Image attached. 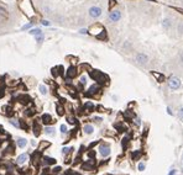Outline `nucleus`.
<instances>
[{
    "label": "nucleus",
    "instance_id": "36",
    "mask_svg": "<svg viewBox=\"0 0 183 175\" xmlns=\"http://www.w3.org/2000/svg\"><path fill=\"white\" fill-rule=\"evenodd\" d=\"M4 96V88L0 89V97H3Z\"/></svg>",
    "mask_w": 183,
    "mask_h": 175
},
{
    "label": "nucleus",
    "instance_id": "1",
    "mask_svg": "<svg viewBox=\"0 0 183 175\" xmlns=\"http://www.w3.org/2000/svg\"><path fill=\"white\" fill-rule=\"evenodd\" d=\"M88 14H89V16L92 19H98V18H100L102 16L103 10H102V7H99V6H90Z\"/></svg>",
    "mask_w": 183,
    "mask_h": 175
},
{
    "label": "nucleus",
    "instance_id": "17",
    "mask_svg": "<svg viewBox=\"0 0 183 175\" xmlns=\"http://www.w3.org/2000/svg\"><path fill=\"white\" fill-rule=\"evenodd\" d=\"M41 33H42V31H41L40 29H32V30H30V35L37 36V35H41Z\"/></svg>",
    "mask_w": 183,
    "mask_h": 175
},
{
    "label": "nucleus",
    "instance_id": "12",
    "mask_svg": "<svg viewBox=\"0 0 183 175\" xmlns=\"http://www.w3.org/2000/svg\"><path fill=\"white\" fill-rule=\"evenodd\" d=\"M93 164H94V162H93V160H90V162H88V163H84V164H83L82 168L84 169V170H90V169H92V166H93Z\"/></svg>",
    "mask_w": 183,
    "mask_h": 175
},
{
    "label": "nucleus",
    "instance_id": "34",
    "mask_svg": "<svg viewBox=\"0 0 183 175\" xmlns=\"http://www.w3.org/2000/svg\"><path fill=\"white\" fill-rule=\"evenodd\" d=\"M126 143H128V138H124V141H122V147H126Z\"/></svg>",
    "mask_w": 183,
    "mask_h": 175
},
{
    "label": "nucleus",
    "instance_id": "13",
    "mask_svg": "<svg viewBox=\"0 0 183 175\" xmlns=\"http://www.w3.org/2000/svg\"><path fill=\"white\" fill-rule=\"evenodd\" d=\"M51 121H52V119H51V116H49L48 113H45V115L42 116V122H44V123L47 124V123H49Z\"/></svg>",
    "mask_w": 183,
    "mask_h": 175
},
{
    "label": "nucleus",
    "instance_id": "14",
    "mask_svg": "<svg viewBox=\"0 0 183 175\" xmlns=\"http://www.w3.org/2000/svg\"><path fill=\"white\" fill-rule=\"evenodd\" d=\"M162 26H163V29L168 30V29L171 27V21H170L168 19H165V20L162 21Z\"/></svg>",
    "mask_w": 183,
    "mask_h": 175
},
{
    "label": "nucleus",
    "instance_id": "21",
    "mask_svg": "<svg viewBox=\"0 0 183 175\" xmlns=\"http://www.w3.org/2000/svg\"><path fill=\"white\" fill-rule=\"evenodd\" d=\"M36 41H37V43H41V42H42V41H44V35H42V33L36 36Z\"/></svg>",
    "mask_w": 183,
    "mask_h": 175
},
{
    "label": "nucleus",
    "instance_id": "2",
    "mask_svg": "<svg viewBox=\"0 0 183 175\" xmlns=\"http://www.w3.org/2000/svg\"><path fill=\"white\" fill-rule=\"evenodd\" d=\"M168 88L172 90H177L181 88V79L177 77H171L168 79Z\"/></svg>",
    "mask_w": 183,
    "mask_h": 175
},
{
    "label": "nucleus",
    "instance_id": "22",
    "mask_svg": "<svg viewBox=\"0 0 183 175\" xmlns=\"http://www.w3.org/2000/svg\"><path fill=\"white\" fill-rule=\"evenodd\" d=\"M177 116H178V119H179V120L183 122V109H179V110H178Z\"/></svg>",
    "mask_w": 183,
    "mask_h": 175
},
{
    "label": "nucleus",
    "instance_id": "3",
    "mask_svg": "<svg viewBox=\"0 0 183 175\" xmlns=\"http://www.w3.org/2000/svg\"><path fill=\"white\" fill-rule=\"evenodd\" d=\"M135 59H136V62H137L140 65H145V64L148 63V57H147L146 53H137Z\"/></svg>",
    "mask_w": 183,
    "mask_h": 175
},
{
    "label": "nucleus",
    "instance_id": "33",
    "mask_svg": "<svg viewBox=\"0 0 183 175\" xmlns=\"http://www.w3.org/2000/svg\"><path fill=\"white\" fill-rule=\"evenodd\" d=\"M71 149H72V148H63V153L66 154V153H68V152H71Z\"/></svg>",
    "mask_w": 183,
    "mask_h": 175
},
{
    "label": "nucleus",
    "instance_id": "23",
    "mask_svg": "<svg viewBox=\"0 0 183 175\" xmlns=\"http://www.w3.org/2000/svg\"><path fill=\"white\" fill-rule=\"evenodd\" d=\"M57 113L60 115V116L63 115V109H62V106H57Z\"/></svg>",
    "mask_w": 183,
    "mask_h": 175
},
{
    "label": "nucleus",
    "instance_id": "8",
    "mask_svg": "<svg viewBox=\"0 0 183 175\" xmlns=\"http://www.w3.org/2000/svg\"><path fill=\"white\" fill-rule=\"evenodd\" d=\"M83 130H84V133H87V135H92V133L94 132V127L92 126V124H86Z\"/></svg>",
    "mask_w": 183,
    "mask_h": 175
},
{
    "label": "nucleus",
    "instance_id": "6",
    "mask_svg": "<svg viewBox=\"0 0 183 175\" xmlns=\"http://www.w3.org/2000/svg\"><path fill=\"white\" fill-rule=\"evenodd\" d=\"M99 152H100V154L103 157H108L110 154V148L109 146H105V144H102L100 147H99Z\"/></svg>",
    "mask_w": 183,
    "mask_h": 175
},
{
    "label": "nucleus",
    "instance_id": "4",
    "mask_svg": "<svg viewBox=\"0 0 183 175\" xmlns=\"http://www.w3.org/2000/svg\"><path fill=\"white\" fill-rule=\"evenodd\" d=\"M121 19V11L120 10H113L109 14V20L111 22H118Z\"/></svg>",
    "mask_w": 183,
    "mask_h": 175
},
{
    "label": "nucleus",
    "instance_id": "10",
    "mask_svg": "<svg viewBox=\"0 0 183 175\" xmlns=\"http://www.w3.org/2000/svg\"><path fill=\"white\" fill-rule=\"evenodd\" d=\"M26 160H27V154H21V155L18 157V163L19 164H24Z\"/></svg>",
    "mask_w": 183,
    "mask_h": 175
},
{
    "label": "nucleus",
    "instance_id": "40",
    "mask_svg": "<svg viewBox=\"0 0 183 175\" xmlns=\"http://www.w3.org/2000/svg\"><path fill=\"white\" fill-rule=\"evenodd\" d=\"M181 63H183V53L181 54Z\"/></svg>",
    "mask_w": 183,
    "mask_h": 175
},
{
    "label": "nucleus",
    "instance_id": "25",
    "mask_svg": "<svg viewBox=\"0 0 183 175\" xmlns=\"http://www.w3.org/2000/svg\"><path fill=\"white\" fill-rule=\"evenodd\" d=\"M139 170H140V171L145 170V164H144V163H140V164H139Z\"/></svg>",
    "mask_w": 183,
    "mask_h": 175
},
{
    "label": "nucleus",
    "instance_id": "26",
    "mask_svg": "<svg viewBox=\"0 0 183 175\" xmlns=\"http://www.w3.org/2000/svg\"><path fill=\"white\" fill-rule=\"evenodd\" d=\"M178 31H179L181 33H183V22H181V23L178 25Z\"/></svg>",
    "mask_w": 183,
    "mask_h": 175
},
{
    "label": "nucleus",
    "instance_id": "19",
    "mask_svg": "<svg viewBox=\"0 0 183 175\" xmlns=\"http://www.w3.org/2000/svg\"><path fill=\"white\" fill-rule=\"evenodd\" d=\"M45 162H46L47 164H55V163H56V160L53 159V158H48V157L45 158Z\"/></svg>",
    "mask_w": 183,
    "mask_h": 175
},
{
    "label": "nucleus",
    "instance_id": "18",
    "mask_svg": "<svg viewBox=\"0 0 183 175\" xmlns=\"http://www.w3.org/2000/svg\"><path fill=\"white\" fill-rule=\"evenodd\" d=\"M40 91H41V94H42V95H46L47 94V89H46V86L45 85H40Z\"/></svg>",
    "mask_w": 183,
    "mask_h": 175
},
{
    "label": "nucleus",
    "instance_id": "32",
    "mask_svg": "<svg viewBox=\"0 0 183 175\" xmlns=\"http://www.w3.org/2000/svg\"><path fill=\"white\" fill-rule=\"evenodd\" d=\"M58 171H61V166H56L55 170H53V173H55V174H56V173H58Z\"/></svg>",
    "mask_w": 183,
    "mask_h": 175
},
{
    "label": "nucleus",
    "instance_id": "9",
    "mask_svg": "<svg viewBox=\"0 0 183 175\" xmlns=\"http://www.w3.org/2000/svg\"><path fill=\"white\" fill-rule=\"evenodd\" d=\"M152 75L157 79V81H160V83H162L163 80H165V75L163 74H160V73H156V72H152Z\"/></svg>",
    "mask_w": 183,
    "mask_h": 175
},
{
    "label": "nucleus",
    "instance_id": "39",
    "mask_svg": "<svg viewBox=\"0 0 183 175\" xmlns=\"http://www.w3.org/2000/svg\"><path fill=\"white\" fill-rule=\"evenodd\" d=\"M174 174H176V170H171L168 175H174Z\"/></svg>",
    "mask_w": 183,
    "mask_h": 175
},
{
    "label": "nucleus",
    "instance_id": "11",
    "mask_svg": "<svg viewBox=\"0 0 183 175\" xmlns=\"http://www.w3.org/2000/svg\"><path fill=\"white\" fill-rule=\"evenodd\" d=\"M26 144H27V141L25 139V138H19V139H18V146H19L20 148L26 147Z\"/></svg>",
    "mask_w": 183,
    "mask_h": 175
},
{
    "label": "nucleus",
    "instance_id": "29",
    "mask_svg": "<svg viewBox=\"0 0 183 175\" xmlns=\"http://www.w3.org/2000/svg\"><path fill=\"white\" fill-rule=\"evenodd\" d=\"M32 27V25L31 23H27V25H25V26L22 27V30H27V29H31Z\"/></svg>",
    "mask_w": 183,
    "mask_h": 175
},
{
    "label": "nucleus",
    "instance_id": "7",
    "mask_svg": "<svg viewBox=\"0 0 183 175\" xmlns=\"http://www.w3.org/2000/svg\"><path fill=\"white\" fill-rule=\"evenodd\" d=\"M76 74H77V70H76V68H74V67H71V68H68V70H67V77L68 78H74V77H76Z\"/></svg>",
    "mask_w": 183,
    "mask_h": 175
},
{
    "label": "nucleus",
    "instance_id": "31",
    "mask_svg": "<svg viewBox=\"0 0 183 175\" xmlns=\"http://www.w3.org/2000/svg\"><path fill=\"white\" fill-rule=\"evenodd\" d=\"M10 122H11V123H13V124H14V126H16V127H18V126H20V124H19V123H18V122H16V121H15V120H10Z\"/></svg>",
    "mask_w": 183,
    "mask_h": 175
},
{
    "label": "nucleus",
    "instance_id": "24",
    "mask_svg": "<svg viewBox=\"0 0 183 175\" xmlns=\"http://www.w3.org/2000/svg\"><path fill=\"white\" fill-rule=\"evenodd\" d=\"M93 104H92V103H87L86 104V109H90V111H92V109H93Z\"/></svg>",
    "mask_w": 183,
    "mask_h": 175
},
{
    "label": "nucleus",
    "instance_id": "16",
    "mask_svg": "<svg viewBox=\"0 0 183 175\" xmlns=\"http://www.w3.org/2000/svg\"><path fill=\"white\" fill-rule=\"evenodd\" d=\"M98 90H99V86H98V85H93V86H90V89H89V91H88V95H92V94L97 93Z\"/></svg>",
    "mask_w": 183,
    "mask_h": 175
},
{
    "label": "nucleus",
    "instance_id": "38",
    "mask_svg": "<svg viewBox=\"0 0 183 175\" xmlns=\"http://www.w3.org/2000/svg\"><path fill=\"white\" fill-rule=\"evenodd\" d=\"M89 157H90V158H94V157H95V153H94V152H90V153H89Z\"/></svg>",
    "mask_w": 183,
    "mask_h": 175
},
{
    "label": "nucleus",
    "instance_id": "15",
    "mask_svg": "<svg viewBox=\"0 0 183 175\" xmlns=\"http://www.w3.org/2000/svg\"><path fill=\"white\" fill-rule=\"evenodd\" d=\"M45 132H46V135H48V136H55V128L53 127H46Z\"/></svg>",
    "mask_w": 183,
    "mask_h": 175
},
{
    "label": "nucleus",
    "instance_id": "35",
    "mask_svg": "<svg viewBox=\"0 0 183 175\" xmlns=\"http://www.w3.org/2000/svg\"><path fill=\"white\" fill-rule=\"evenodd\" d=\"M79 32H80V33H84V35H86V33H88V30H87V29H82Z\"/></svg>",
    "mask_w": 183,
    "mask_h": 175
},
{
    "label": "nucleus",
    "instance_id": "37",
    "mask_svg": "<svg viewBox=\"0 0 183 175\" xmlns=\"http://www.w3.org/2000/svg\"><path fill=\"white\" fill-rule=\"evenodd\" d=\"M67 121H68L69 123H74V122H76V121H74V119H72V117H71V119L68 117V120H67Z\"/></svg>",
    "mask_w": 183,
    "mask_h": 175
},
{
    "label": "nucleus",
    "instance_id": "41",
    "mask_svg": "<svg viewBox=\"0 0 183 175\" xmlns=\"http://www.w3.org/2000/svg\"><path fill=\"white\" fill-rule=\"evenodd\" d=\"M182 162H183V155H182Z\"/></svg>",
    "mask_w": 183,
    "mask_h": 175
},
{
    "label": "nucleus",
    "instance_id": "30",
    "mask_svg": "<svg viewBox=\"0 0 183 175\" xmlns=\"http://www.w3.org/2000/svg\"><path fill=\"white\" fill-rule=\"evenodd\" d=\"M86 83H87V78L86 77H82L80 78V84H86Z\"/></svg>",
    "mask_w": 183,
    "mask_h": 175
},
{
    "label": "nucleus",
    "instance_id": "27",
    "mask_svg": "<svg viewBox=\"0 0 183 175\" xmlns=\"http://www.w3.org/2000/svg\"><path fill=\"white\" fill-rule=\"evenodd\" d=\"M41 23H42L44 26H49V21H47V20H42V21H41Z\"/></svg>",
    "mask_w": 183,
    "mask_h": 175
},
{
    "label": "nucleus",
    "instance_id": "20",
    "mask_svg": "<svg viewBox=\"0 0 183 175\" xmlns=\"http://www.w3.org/2000/svg\"><path fill=\"white\" fill-rule=\"evenodd\" d=\"M140 155H141V152H134V153H132V159H139V158H140Z\"/></svg>",
    "mask_w": 183,
    "mask_h": 175
},
{
    "label": "nucleus",
    "instance_id": "28",
    "mask_svg": "<svg viewBox=\"0 0 183 175\" xmlns=\"http://www.w3.org/2000/svg\"><path fill=\"white\" fill-rule=\"evenodd\" d=\"M61 132H62V133H66V132H67V127H66L64 124H62V126H61Z\"/></svg>",
    "mask_w": 183,
    "mask_h": 175
},
{
    "label": "nucleus",
    "instance_id": "5",
    "mask_svg": "<svg viewBox=\"0 0 183 175\" xmlns=\"http://www.w3.org/2000/svg\"><path fill=\"white\" fill-rule=\"evenodd\" d=\"M92 77H93L95 80H98V81H100V83H103V81H105L104 79H106V77L104 75V74H102L100 72H93L90 74Z\"/></svg>",
    "mask_w": 183,
    "mask_h": 175
}]
</instances>
